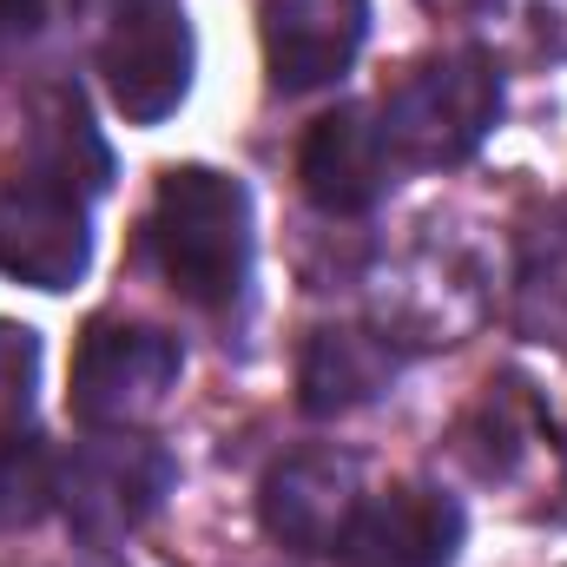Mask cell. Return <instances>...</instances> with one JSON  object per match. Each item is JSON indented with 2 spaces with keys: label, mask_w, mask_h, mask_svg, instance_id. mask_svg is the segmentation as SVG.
I'll return each mask as SVG.
<instances>
[{
  "label": "cell",
  "mask_w": 567,
  "mask_h": 567,
  "mask_svg": "<svg viewBox=\"0 0 567 567\" xmlns=\"http://www.w3.org/2000/svg\"><path fill=\"white\" fill-rule=\"evenodd\" d=\"M145 251L185 303L198 310L238 303L251 278V192L212 165L158 172V192L145 212Z\"/></svg>",
  "instance_id": "6da1fadb"
},
{
  "label": "cell",
  "mask_w": 567,
  "mask_h": 567,
  "mask_svg": "<svg viewBox=\"0 0 567 567\" xmlns=\"http://www.w3.org/2000/svg\"><path fill=\"white\" fill-rule=\"evenodd\" d=\"M80 0H0V40L27 47V40H47L60 20H73Z\"/></svg>",
  "instance_id": "ac0fdd59"
},
{
  "label": "cell",
  "mask_w": 567,
  "mask_h": 567,
  "mask_svg": "<svg viewBox=\"0 0 567 567\" xmlns=\"http://www.w3.org/2000/svg\"><path fill=\"white\" fill-rule=\"evenodd\" d=\"M47 508H60V455L40 435L0 442V528H33Z\"/></svg>",
  "instance_id": "2e32d148"
},
{
  "label": "cell",
  "mask_w": 567,
  "mask_h": 567,
  "mask_svg": "<svg viewBox=\"0 0 567 567\" xmlns=\"http://www.w3.org/2000/svg\"><path fill=\"white\" fill-rule=\"evenodd\" d=\"M185 377V350L178 337L152 330V323H120V317H93L80 350H73V377H66V410L100 435L152 423L172 390Z\"/></svg>",
  "instance_id": "3957f363"
},
{
  "label": "cell",
  "mask_w": 567,
  "mask_h": 567,
  "mask_svg": "<svg viewBox=\"0 0 567 567\" xmlns=\"http://www.w3.org/2000/svg\"><path fill=\"white\" fill-rule=\"evenodd\" d=\"M100 73L113 106L133 126H158L178 113L192 86V20L185 0H113L100 33Z\"/></svg>",
  "instance_id": "277c9868"
},
{
  "label": "cell",
  "mask_w": 567,
  "mask_h": 567,
  "mask_svg": "<svg viewBox=\"0 0 567 567\" xmlns=\"http://www.w3.org/2000/svg\"><path fill=\"white\" fill-rule=\"evenodd\" d=\"M482 310H488L482 265L449 238H423L377 284V330L396 350L403 343H462L482 323Z\"/></svg>",
  "instance_id": "8992f818"
},
{
  "label": "cell",
  "mask_w": 567,
  "mask_h": 567,
  "mask_svg": "<svg viewBox=\"0 0 567 567\" xmlns=\"http://www.w3.org/2000/svg\"><path fill=\"white\" fill-rule=\"evenodd\" d=\"M390 172H396V152L383 140V120L370 106H337L323 113L303 152H297V178L310 192V205H323L330 218H357L370 212L383 192H390Z\"/></svg>",
  "instance_id": "9c48e42d"
},
{
  "label": "cell",
  "mask_w": 567,
  "mask_h": 567,
  "mask_svg": "<svg viewBox=\"0 0 567 567\" xmlns=\"http://www.w3.org/2000/svg\"><path fill=\"white\" fill-rule=\"evenodd\" d=\"M403 350L383 330H317L297 363V403L310 416H350L396 383Z\"/></svg>",
  "instance_id": "4fadbf2b"
},
{
  "label": "cell",
  "mask_w": 567,
  "mask_h": 567,
  "mask_svg": "<svg viewBox=\"0 0 567 567\" xmlns=\"http://www.w3.org/2000/svg\"><path fill=\"white\" fill-rule=\"evenodd\" d=\"M548 442V410L528 377H495L455 423V455L482 482H508Z\"/></svg>",
  "instance_id": "5bb4252c"
},
{
  "label": "cell",
  "mask_w": 567,
  "mask_h": 567,
  "mask_svg": "<svg viewBox=\"0 0 567 567\" xmlns=\"http://www.w3.org/2000/svg\"><path fill=\"white\" fill-rule=\"evenodd\" d=\"M357 508H363V475L337 449L284 455L278 468L265 475V488H258L265 535L278 548H290V555H343Z\"/></svg>",
  "instance_id": "52a82bcc"
},
{
  "label": "cell",
  "mask_w": 567,
  "mask_h": 567,
  "mask_svg": "<svg viewBox=\"0 0 567 567\" xmlns=\"http://www.w3.org/2000/svg\"><path fill=\"white\" fill-rule=\"evenodd\" d=\"M33 377H40V337L27 323L0 317V442H13L33 410Z\"/></svg>",
  "instance_id": "e0dca14e"
},
{
  "label": "cell",
  "mask_w": 567,
  "mask_h": 567,
  "mask_svg": "<svg viewBox=\"0 0 567 567\" xmlns=\"http://www.w3.org/2000/svg\"><path fill=\"white\" fill-rule=\"evenodd\" d=\"M7 178L40 185V192H60V198H80V205L106 192L113 152H106V140H100V126L86 120V100H80L73 86H53V93L33 100Z\"/></svg>",
  "instance_id": "8fae6325"
},
{
  "label": "cell",
  "mask_w": 567,
  "mask_h": 567,
  "mask_svg": "<svg viewBox=\"0 0 567 567\" xmlns=\"http://www.w3.org/2000/svg\"><path fill=\"white\" fill-rule=\"evenodd\" d=\"M515 330L535 343H567V198L522 231L515 265Z\"/></svg>",
  "instance_id": "9a60e30c"
},
{
  "label": "cell",
  "mask_w": 567,
  "mask_h": 567,
  "mask_svg": "<svg viewBox=\"0 0 567 567\" xmlns=\"http://www.w3.org/2000/svg\"><path fill=\"white\" fill-rule=\"evenodd\" d=\"M93 258V231H86V205L20 185H0V278L33 284V290H66L86 278Z\"/></svg>",
  "instance_id": "ba28073f"
},
{
  "label": "cell",
  "mask_w": 567,
  "mask_h": 567,
  "mask_svg": "<svg viewBox=\"0 0 567 567\" xmlns=\"http://www.w3.org/2000/svg\"><path fill=\"white\" fill-rule=\"evenodd\" d=\"M265 66L278 93L330 86L363 33H370V0H265Z\"/></svg>",
  "instance_id": "30bf717a"
},
{
  "label": "cell",
  "mask_w": 567,
  "mask_h": 567,
  "mask_svg": "<svg viewBox=\"0 0 567 567\" xmlns=\"http://www.w3.org/2000/svg\"><path fill=\"white\" fill-rule=\"evenodd\" d=\"M455 548H462V508L442 488L403 482V488H390V495L357 508L343 561L350 567H449Z\"/></svg>",
  "instance_id": "7c38bea8"
},
{
  "label": "cell",
  "mask_w": 567,
  "mask_h": 567,
  "mask_svg": "<svg viewBox=\"0 0 567 567\" xmlns=\"http://www.w3.org/2000/svg\"><path fill=\"white\" fill-rule=\"evenodd\" d=\"M172 488V455L140 435H93L60 455V508L86 542H126Z\"/></svg>",
  "instance_id": "5b68a950"
},
{
  "label": "cell",
  "mask_w": 567,
  "mask_h": 567,
  "mask_svg": "<svg viewBox=\"0 0 567 567\" xmlns=\"http://www.w3.org/2000/svg\"><path fill=\"white\" fill-rule=\"evenodd\" d=\"M502 113V73L488 53L475 47H455V53H435L423 66H410L390 100H383V140L396 152V165H462L475 145L488 140Z\"/></svg>",
  "instance_id": "7a4b0ae2"
}]
</instances>
